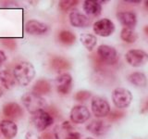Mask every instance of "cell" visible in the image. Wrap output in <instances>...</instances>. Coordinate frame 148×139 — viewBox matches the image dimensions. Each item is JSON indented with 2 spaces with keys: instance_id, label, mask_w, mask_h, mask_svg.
<instances>
[{
  "instance_id": "cell-1",
  "label": "cell",
  "mask_w": 148,
  "mask_h": 139,
  "mask_svg": "<svg viewBox=\"0 0 148 139\" xmlns=\"http://www.w3.org/2000/svg\"><path fill=\"white\" fill-rule=\"evenodd\" d=\"M13 75L17 83L21 86H27L35 77L34 66L29 61H21L13 69Z\"/></svg>"
},
{
  "instance_id": "cell-2",
  "label": "cell",
  "mask_w": 148,
  "mask_h": 139,
  "mask_svg": "<svg viewBox=\"0 0 148 139\" xmlns=\"http://www.w3.org/2000/svg\"><path fill=\"white\" fill-rule=\"evenodd\" d=\"M22 104L30 113L34 114L40 110L45 109L47 107L45 99L42 96L35 94L34 92H27L21 96Z\"/></svg>"
},
{
  "instance_id": "cell-3",
  "label": "cell",
  "mask_w": 148,
  "mask_h": 139,
  "mask_svg": "<svg viewBox=\"0 0 148 139\" xmlns=\"http://www.w3.org/2000/svg\"><path fill=\"white\" fill-rule=\"evenodd\" d=\"M112 101L118 109H126L132 101V94L131 91L123 87H118L112 93Z\"/></svg>"
},
{
  "instance_id": "cell-4",
  "label": "cell",
  "mask_w": 148,
  "mask_h": 139,
  "mask_svg": "<svg viewBox=\"0 0 148 139\" xmlns=\"http://www.w3.org/2000/svg\"><path fill=\"white\" fill-rule=\"evenodd\" d=\"M99 59L102 63L106 65H115L118 63L119 59V56L118 51L113 46L108 45H101L97 48Z\"/></svg>"
},
{
  "instance_id": "cell-5",
  "label": "cell",
  "mask_w": 148,
  "mask_h": 139,
  "mask_svg": "<svg viewBox=\"0 0 148 139\" xmlns=\"http://www.w3.org/2000/svg\"><path fill=\"white\" fill-rule=\"evenodd\" d=\"M54 118L48 111L45 109L32 114V123L34 127L40 132H43L53 124Z\"/></svg>"
},
{
  "instance_id": "cell-6",
  "label": "cell",
  "mask_w": 148,
  "mask_h": 139,
  "mask_svg": "<svg viewBox=\"0 0 148 139\" xmlns=\"http://www.w3.org/2000/svg\"><path fill=\"white\" fill-rule=\"evenodd\" d=\"M125 58L128 64L132 67L143 66L148 61V54L142 49H131L125 55Z\"/></svg>"
},
{
  "instance_id": "cell-7",
  "label": "cell",
  "mask_w": 148,
  "mask_h": 139,
  "mask_svg": "<svg viewBox=\"0 0 148 139\" xmlns=\"http://www.w3.org/2000/svg\"><path fill=\"white\" fill-rule=\"evenodd\" d=\"M92 112L96 118L108 117L110 113V105L108 100L103 97L95 96L92 98L91 103Z\"/></svg>"
},
{
  "instance_id": "cell-8",
  "label": "cell",
  "mask_w": 148,
  "mask_h": 139,
  "mask_svg": "<svg viewBox=\"0 0 148 139\" xmlns=\"http://www.w3.org/2000/svg\"><path fill=\"white\" fill-rule=\"evenodd\" d=\"M94 32L97 35L102 37H108L115 32V24L109 19H101L95 22L92 26Z\"/></svg>"
},
{
  "instance_id": "cell-9",
  "label": "cell",
  "mask_w": 148,
  "mask_h": 139,
  "mask_svg": "<svg viewBox=\"0 0 148 139\" xmlns=\"http://www.w3.org/2000/svg\"><path fill=\"white\" fill-rule=\"evenodd\" d=\"M69 117H71L72 122L76 124H82L86 122L91 118V112L87 107L83 105H77L71 109Z\"/></svg>"
},
{
  "instance_id": "cell-10",
  "label": "cell",
  "mask_w": 148,
  "mask_h": 139,
  "mask_svg": "<svg viewBox=\"0 0 148 139\" xmlns=\"http://www.w3.org/2000/svg\"><path fill=\"white\" fill-rule=\"evenodd\" d=\"M69 19L71 24L76 28H86L91 24L90 18L79 11L78 9H72L69 12Z\"/></svg>"
},
{
  "instance_id": "cell-11",
  "label": "cell",
  "mask_w": 148,
  "mask_h": 139,
  "mask_svg": "<svg viewBox=\"0 0 148 139\" xmlns=\"http://www.w3.org/2000/svg\"><path fill=\"white\" fill-rule=\"evenodd\" d=\"M56 86L59 94L67 95L71 91L72 86V77L69 73L64 72L59 74V76L56 79Z\"/></svg>"
},
{
  "instance_id": "cell-12",
  "label": "cell",
  "mask_w": 148,
  "mask_h": 139,
  "mask_svg": "<svg viewBox=\"0 0 148 139\" xmlns=\"http://www.w3.org/2000/svg\"><path fill=\"white\" fill-rule=\"evenodd\" d=\"M48 31V26L45 23L36 21L30 20L25 24V32L32 35H41L45 34Z\"/></svg>"
},
{
  "instance_id": "cell-13",
  "label": "cell",
  "mask_w": 148,
  "mask_h": 139,
  "mask_svg": "<svg viewBox=\"0 0 148 139\" xmlns=\"http://www.w3.org/2000/svg\"><path fill=\"white\" fill-rule=\"evenodd\" d=\"M111 125L106 123L102 120H92V122L87 125L86 128L90 133L95 136H104L109 131Z\"/></svg>"
},
{
  "instance_id": "cell-14",
  "label": "cell",
  "mask_w": 148,
  "mask_h": 139,
  "mask_svg": "<svg viewBox=\"0 0 148 139\" xmlns=\"http://www.w3.org/2000/svg\"><path fill=\"white\" fill-rule=\"evenodd\" d=\"M117 18L125 28L133 29L137 24V17L133 11H119L117 13Z\"/></svg>"
},
{
  "instance_id": "cell-15",
  "label": "cell",
  "mask_w": 148,
  "mask_h": 139,
  "mask_svg": "<svg viewBox=\"0 0 148 139\" xmlns=\"http://www.w3.org/2000/svg\"><path fill=\"white\" fill-rule=\"evenodd\" d=\"M0 131L5 138L12 139L18 133V126L12 120H3L0 122Z\"/></svg>"
},
{
  "instance_id": "cell-16",
  "label": "cell",
  "mask_w": 148,
  "mask_h": 139,
  "mask_svg": "<svg viewBox=\"0 0 148 139\" xmlns=\"http://www.w3.org/2000/svg\"><path fill=\"white\" fill-rule=\"evenodd\" d=\"M3 114L9 119H18L22 117L23 109L16 102H8L3 107Z\"/></svg>"
},
{
  "instance_id": "cell-17",
  "label": "cell",
  "mask_w": 148,
  "mask_h": 139,
  "mask_svg": "<svg viewBox=\"0 0 148 139\" xmlns=\"http://www.w3.org/2000/svg\"><path fill=\"white\" fill-rule=\"evenodd\" d=\"M82 8L89 18H95L100 16L102 11V7L99 1H95V0H85L83 2Z\"/></svg>"
},
{
  "instance_id": "cell-18",
  "label": "cell",
  "mask_w": 148,
  "mask_h": 139,
  "mask_svg": "<svg viewBox=\"0 0 148 139\" xmlns=\"http://www.w3.org/2000/svg\"><path fill=\"white\" fill-rule=\"evenodd\" d=\"M50 66L56 72L61 74V72L71 69V63L62 57H55L51 59Z\"/></svg>"
},
{
  "instance_id": "cell-19",
  "label": "cell",
  "mask_w": 148,
  "mask_h": 139,
  "mask_svg": "<svg viewBox=\"0 0 148 139\" xmlns=\"http://www.w3.org/2000/svg\"><path fill=\"white\" fill-rule=\"evenodd\" d=\"M0 83L5 88L11 89L15 86L17 82L13 75V72L8 70H3L2 72H0Z\"/></svg>"
},
{
  "instance_id": "cell-20",
  "label": "cell",
  "mask_w": 148,
  "mask_h": 139,
  "mask_svg": "<svg viewBox=\"0 0 148 139\" xmlns=\"http://www.w3.org/2000/svg\"><path fill=\"white\" fill-rule=\"evenodd\" d=\"M128 81L137 87H145L147 85V77L145 73L135 72L128 76Z\"/></svg>"
},
{
  "instance_id": "cell-21",
  "label": "cell",
  "mask_w": 148,
  "mask_h": 139,
  "mask_svg": "<svg viewBox=\"0 0 148 139\" xmlns=\"http://www.w3.org/2000/svg\"><path fill=\"white\" fill-rule=\"evenodd\" d=\"M51 91V85L47 80L45 79H40L37 81L34 87H32V92L35 94L42 96V95H46Z\"/></svg>"
},
{
  "instance_id": "cell-22",
  "label": "cell",
  "mask_w": 148,
  "mask_h": 139,
  "mask_svg": "<svg viewBox=\"0 0 148 139\" xmlns=\"http://www.w3.org/2000/svg\"><path fill=\"white\" fill-rule=\"evenodd\" d=\"M82 44L88 51H92L97 44L96 36L92 34H82L80 37Z\"/></svg>"
},
{
  "instance_id": "cell-23",
  "label": "cell",
  "mask_w": 148,
  "mask_h": 139,
  "mask_svg": "<svg viewBox=\"0 0 148 139\" xmlns=\"http://www.w3.org/2000/svg\"><path fill=\"white\" fill-rule=\"evenodd\" d=\"M120 38L128 44H133L137 41L138 34L136 32L133 31V29L124 27L120 32Z\"/></svg>"
},
{
  "instance_id": "cell-24",
  "label": "cell",
  "mask_w": 148,
  "mask_h": 139,
  "mask_svg": "<svg viewBox=\"0 0 148 139\" xmlns=\"http://www.w3.org/2000/svg\"><path fill=\"white\" fill-rule=\"evenodd\" d=\"M58 39L62 44L67 45H71L75 43L76 36L73 32L67 31V30H64L58 34Z\"/></svg>"
},
{
  "instance_id": "cell-25",
  "label": "cell",
  "mask_w": 148,
  "mask_h": 139,
  "mask_svg": "<svg viewBox=\"0 0 148 139\" xmlns=\"http://www.w3.org/2000/svg\"><path fill=\"white\" fill-rule=\"evenodd\" d=\"M78 3L79 1H77V0H63V1L59 2L58 6L62 11H68L73 7L77 6Z\"/></svg>"
},
{
  "instance_id": "cell-26",
  "label": "cell",
  "mask_w": 148,
  "mask_h": 139,
  "mask_svg": "<svg viewBox=\"0 0 148 139\" xmlns=\"http://www.w3.org/2000/svg\"><path fill=\"white\" fill-rule=\"evenodd\" d=\"M91 96H92V92L87 91V90H81L76 93L75 96H74V98H75L76 101L83 102L91 98Z\"/></svg>"
},
{
  "instance_id": "cell-27",
  "label": "cell",
  "mask_w": 148,
  "mask_h": 139,
  "mask_svg": "<svg viewBox=\"0 0 148 139\" xmlns=\"http://www.w3.org/2000/svg\"><path fill=\"white\" fill-rule=\"evenodd\" d=\"M123 116H124V112H121V111H119V110H113V111H110V113L108 117L109 120L114 122V120H118L119 119H121Z\"/></svg>"
},
{
  "instance_id": "cell-28",
  "label": "cell",
  "mask_w": 148,
  "mask_h": 139,
  "mask_svg": "<svg viewBox=\"0 0 148 139\" xmlns=\"http://www.w3.org/2000/svg\"><path fill=\"white\" fill-rule=\"evenodd\" d=\"M2 43L8 46V48H10V49H14L16 47V42L14 41V40H11V39H4L2 41Z\"/></svg>"
},
{
  "instance_id": "cell-29",
  "label": "cell",
  "mask_w": 148,
  "mask_h": 139,
  "mask_svg": "<svg viewBox=\"0 0 148 139\" xmlns=\"http://www.w3.org/2000/svg\"><path fill=\"white\" fill-rule=\"evenodd\" d=\"M81 134L78 132H69L65 139H80Z\"/></svg>"
},
{
  "instance_id": "cell-30",
  "label": "cell",
  "mask_w": 148,
  "mask_h": 139,
  "mask_svg": "<svg viewBox=\"0 0 148 139\" xmlns=\"http://www.w3.org/2000/svg\"><path fill=\"white\" fill-rule=\"evenodd\" d=\"M146 111H148V97L143 100V104H142V109H141L142 113H145Z\"/></svg>"
},
{
  "instance_id": "cell-31",
  "label": "cell",
  "mask_w": 148,
  "mask_h": 139,
  "mask_svg": "<svg viewBox=\"0 0 148 139\" xmlns=\"http://www.w3.org/2000/svg\"><path fill=\"white\" fill-rule=\"evenodd\" d=\"M7 60V56L5 54V52L3 50H0V65L2 63H4Z\"/></svg>"
},
{
  "instance_id": "cell-32",
  "label": "cell",
  "mask_w": 148,
  "mask_h": 139,
  "mask_svg": "<svg viewBox=\"0 0 148 139\" xmlns=\"http://www.w3.org/2000/svg\"><path fill=\"white\" fill-rule=\"evenodd\" d=\"M54 134L50 133H45L42 136V139H54Z\"/></svg>"
},
{
  "instance_id": "cell-33",
  "label": "cell",
  "mask_w": 148,
  "mask_h": 139,
  "mask_svg": "<svg viewBox=\"0 0 148 139\" xmlns=\"http://www.w3.org/2000/svg\"><path fill=\"white\" fill-rule=\"evenodd\" d=\"M125 2H127V3H135V4H139V3H141L140 0H126Z\"/></svg>"
},
{
  "instance_id": "cell-34",
  "label": "cell",
  "mask_w": 148,
  "mask_h": 139,
  "mask_svg": "<svg viewBox=\"0 0 148 139\" xmlns=\"http://www.w3.org/2000/svg\"><path fill=\"white\" fill-rule=\"evenodd\" d=\"M145 34L148 35V25L145 27Z\"/></svg>"
},
{
  "instance_id": "cell-35",
  "label": "cell",
  "mask_w": 148,
  "mask_h": 139,
  "mask_svg": "<svg viewBox=\"0 0 148 139\" xmlns=\"http://www.w3.org/2000/svg\"><path fill=\"white\" fill-rule=\"evenodd\" d=\"M3 96V90H2V88L0 87V97H1Z\"/></svg>"
},
{
  "instance_id": "cell-36",
  "label": "cell",
  "mask_w": 148,
  "mask_h": 139,
  "mask_svg": "<svg viewBox=\"0 0 148 139\" xmlns=\"http://www.w3.org/2000/svg\"><path fill=\"white\" fill-rule=\"evenodd\" d=\"M145 7L148 9V0H146V1H145Z\"/></svg>"
},
{
  "instance_id": "cell-37",
  "label": "cell",
  "mask_w": 148,
  "mask_h": 139,
  "mask_svg": "<svg viewBox=\"0 0 148 139\" xmlns=\"http://www.w3.org/2000/svg\"><path fill=\"white\" fill-rule=\"evenodd\" d=\"M84 139H94V138H92V137H86V138H84Z\"/></svg>"
},
{
  "instance_id": "cell-38",
  "label": "cell",
  "mask_w": 148,
  "mask_h": 139,
  "mask_svg": "<svg viewBox=\"0 0 148 139\" xmlns=\"http://www.w3.org/2000/svg\"><path fill=\"white\" fill-rule=\"evenodd\" d=\"M0 132H1V131H0Z\"/></svg>"
}]
</instances>
